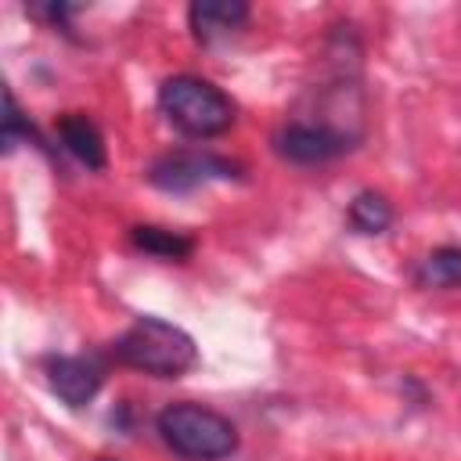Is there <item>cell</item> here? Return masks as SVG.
<instances>
[{
    "mask_svg": "<svg viewBox=\"0 0 461 461\" xmlns=\"http://www.w3.org/2000/svg\"><path fill=\"white\" fill-rule=\"evenodd\" d=\"M108 357L130 371L169 382V378H184L198 364V342L180 324L144 313L112 339Z\"/></svg>",
    "mask_w": 461,
    "mask_h": 461,
    "instance_id": "6da1fadb",
    "label": "cell"
},
{
    "mask_svg": "<svg viewBox=\"0 0 461 461\" xmlns=\"http://www.w3.org/2000/svg\"><path fill=\"white\" fill-rule=\"evenodd\" d=\"M158 112L173 130H180L191 140H212L223 137L238 122V104L234 97L216 86L212 79L180 72L162 79L158 86Z\"/></svg>",
    "mask_w": 461,
    "mask_h": 461,
    "instance_id": "7a4b0ae2",
    "label": "cell"
},
{
    "mask_svg": "<svg viewBox=\"0 0 461 461\" xmlns=\"http://www.w3.org/2000/svg\"><path fill=\"white\" fill-rule=\"evenodd\" d=\"M155 432L184 461H227L241 443L238 425L223 411L194 400L166 403L155 414Z\"/></svg>",
    "mask_w": 461,
    "mask_h": 461,
    "instance_id": "3957f363",
    "label": "cell"
},
{
    "mask_svg": "<svg viewBox=\"0 0 461 461\" xmlns=\"http://www.w3.org/2000/svg\"><path fill=\"white\" fill-rule=\"evenodd\" d=\"M245 166L209 151V148H176V151H162L151 166H148V184L166 191V194H191L212 180H241Z\"/></svg>",
    "mask_w": 461,
    "mask_h": 461,
    "instance_id": "277c9868",
    "label": "cell"
},
{
    "mask_svg": "<svg viewBox=\"0 0 461 461\" xmlns=\"http://www.w3.org/2000/svg\"><path fill=\"white\" fill-rule=\"evenodd\" d=\"M360 133L357 130H342L335 122H306V119H288L274 130L270 148L281 162L292 166H324L335 162L342 155H349L357 148Z\"/></svg>",
    "mask_w": 461,
    "mask_h": 461,
    "instance_id": "5b68a950",
    "label": "cell"
},
{
    "mask_svg": "<svg viewBox=\"0 0 461 461\" xmlns=\"http://www.w3.org/2000/svg\"><path fill=\"white\" fill-rule=\"evenodd\" d=\"M43 371L50 393L72 411L86 407L108 378V364L97 353H54L43 360Z\"/></svg>",
    "mask_w": 461,
    "mask_h": 461,
    "instance_id": "8992f818",
    "label": "cell"
},
{
    "mask_svg": "<svg viewBox=\"0 0 461 461\" xmlns=\"http://www.w3.org/2000/svg\"><path fill=\"white\" fill-rule=\"evenodd\" d=\"M249 18H252V7L245 0H194L187 7V29L202 47L241 32Z\"/></svg>",
    "mask_w": 461,
    "mask_h": 461,
    "instance_id": "52a82bcc",
    "label": "cell"
},
{
    "mask_svg": "<svg viewBox=\"0 0 461 461\" xmlns=\"http://www.w3.org/2000/svg\"><path fill=\"white\" fill-rule=\"evenodd\" d=\"M54 133H58L61 148H65L79 166H86V169H94V173H101V169L108 166L104 133H101V126H97L86 112H65V115H58Z\"/></svg>",
    "mask_w": 461,
    "mask_h": 461,
    "instance_id": "ba28073f",
    "label": "cell"
},
{
    "mask_svg": "<svg viewBox=\"0 0 461 461\" xmlns=\"http://www.w3.org/2000/svg\"><path fill=\"white\" fill-rule=\"evenodd\" d=\"M130 245L137 252L155 256V259H166V263H184L198 249L194 234L169 230V227H158V223H137V227H130Z\"/></svg>",
    "mask_w": 461,
    "mask_h": 461,
    "instance_id": "9c48e42d",
    "label": "cell"
},
{
    "mask_svg": "<svg viewBox=\"0 0 461 461\" xmlns=\"http://www.w3.org/2000/svg\"><path fill=\"white\" fill-rule=\"evenodd\" d=\"M414 285L432 288V292L461 288V245H439L425 252L414 267Z\"/></svg>",
    "mask_w": 461,
    "mask_h": 461,
    "instance_id": "30bf717a",
    "label": "cell"
},
{
    "mask_svg": "<svg viewBox=\"0 0 461 461\" xmlns=\"http://www.w3.org/2000/svg\"><path fill=\"white\" fill-rule=\"evenodd\" d=\"M393 220H396L393 202H389L382 191H375V187L357 191L353 202H349V209H346V223H349L357 234H367V238L385 234V230L393 227Z\"/></svg>",
    "mask_w": 461,
    "mask_h": 461,
    "instance_id": "8fae6325",
    "label": "cell"
},
{
    "mask_svg": "<svg viewBox=\"0 0 461 461\" xmlns=\"http://www.w3.org/2000/svg\"><path fill=\"white\" fill-rule=\"evenodd\" d=\"M22 140H40V137H36V126H32L29 115L18 108V97H14L11 90H4V133H0V144H4V151L11 155Z\"/></svg>",
    "mask_w": 461,
    "mask_h": 461,
    "instance_id": "7c38bea8",
    "label": "cell"
},
{
    "mask_svg": "<svg viewBox=\"0 0 461 461\" xmlns=\"http://www.w3.org/2000/svg\"><path fill=\"white\" fill-rule=\"evenodd\" d=\"M25 11H29L32 18L47 22V29L72 36V18H76L83 7H79V4H65V0H50V4H32V7H25Z\"/></svg>",
    "mask_w": 461,
    "mask_h": 461,
    "instance_id": "4fadbf2b",
    "label": "cell"
},
{
    "mask_svg": "<svg viewBox=\"0 0 461 461\" xmlns=\"http://www.w3.org/2000/svg\"><path fill=\"white\" fill-rule=\"evenodd\" d=\"M97 461H115V457H97Z\"/></svg>",
    "mask_w": 461,
    "mask_h": 461,
    "instance_id": "5bb4252c",
    "label": "cell"
}]
</instances>
